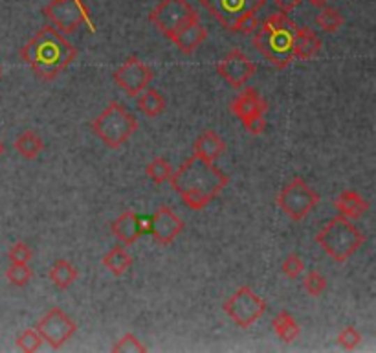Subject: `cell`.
Masks as SVG:
<instances>
[{
    "label": "cell",
    "instance_id": "d6986e66",
    "mask_svg": "<svg viewBox=\"0 0 376 353\" xmlns=\"http://www.w3.org/2000/svg\"><path fill=\"white\" fill-rule=\"evenodd\" d=\"M322 50V39L317 37V34L312 28L297 26L296 37H294V59L308 61L312 57H316Z\"/></svg>",
    "mask_w": 376,
    "mask_h": 353
},
{
    "label": "cell",
    "instance_id": "ffe728a7",
    "mask_svg": "<svg viewBox=\"0 0 376 353\" xmlns=\"http://www.w3.org/2000/svg\"><path fill=\"white\" fill-rule=\"evenodd\" d=\"M334 208L340 212V215L347 219H360L369 212V203H367L360 194L345 189L334 199Z\"/></svg>",
    "mask_w": 376,
    "mask_h": 353
},
{
    "label": "cell",
    "instance_id": "277c9868",
    "mask_svg": "<svg viewBox=\"0 0 376 353\" xmlns=\"http://www.w3.org/2000/svg\"><path fill=\"white\" fill-rule=\"evenodd\" d=\"M314 241L322 247L329 258L338 264H345L347 259H351L361 249L367 238L356 224L351 223V219L336 215L329 219L325 226L316 234Z\"/></svg>",
    "mask_w": 376,
    "mask_h": 353
},
{
    "label": "cell",
    "instance_id": "44dd1931",
    "mask_svg": "<svg viewBox=\"0 0 376 353\" xmlns=\"http://www.w3.org/2000/svg\"><path fill=\"white\" fill-rule=\"evenodd\" d=\"M48 278L59 291H66L75 284V280L80 278V271L75 269V265L68 259H57L50 267Z\"/></svg>",
    "mask_w": 376,
    "mask_h": 353
},
{
    "label": "cell",
    "instance_id": "ac0fdd59",
    "mask_svg": "<svg viewBox=\"0 0 376 353\" xmlns=\"http://www.w3.org/2000/svg\"><path fill=\"white\" fill-rule=\"evenodd\" d=\"M224 151H226V142L223 140V136L211 129L204 131L202 135L195 140L193 154L208 160V162H217L224 154Z\"/></svg>",
    "mask_w": 376,
    "mask_h": 353
},
{
    "label": "cell",
    "instance_id": "8fae6325",
    "mask_svg": "<svg viewBox=\"0 0 376 353\" xmlns=\"http://www.w3.org/2000/svg\"><path fill=\"white\" fill-rule=\"evenodd\" d=\"M114 81L119 89L125 90L127 96L130 98H136L144 92L149 87V83L153 81L154 74L153 70L145 65L144 61L136 57V55H130L127 59L119 65V69L114 72Z\"/></svg>",
    "mask_w": 376,
    "mask_h": 353
},
{
    "label": "cell",
    "instance_id": "d4e9b609",
    "mask_svg": "<svg viewBox=\"0 0 376 353\" xmlns=\"http://www.w3.org/2000/svg\"><path fill=\"white\" fill-rule=\"evenodd\" d=\"M272 326H273L276 335L281 338L283 343H288V344L294 343V340L299 337V333H301L299 324L296 322V319H294L292 315L288 313V311H279L278 317L273 319Z\"/></svg>",
    "mask_w": 376,
    "mask_h": 353
},
{
    "label": "cell",
    "instance_id": "5b68a950",
    "mask_svg": "<svg viewBox=\"0 0 376 353\" xmlns=\"http://www.w3.org/2000/svg\"><path fill=\"white\" fill-rule=\"evenodd\" d=\"M92 131L110 150H119L138 131V120L119 101H110L101 115L92 120Z\"/></svg>",
    "mask_w": 376,
    "mask_h": 353
},
{
    "label": "cell",
    "instance_id": "f35d334b",
    "mask_svg": "<svg viewBox=\"0 0 376 353\" xmlns=\"http://www.w3.org/2000/svg\"><path fill=\"white\" fill-rule=\"evenodd\" d=\"M4 144H2V140H0V157H2V154H4Z\"/></svg>",
    "mask_w": 376,
    "mask_h": 353
},
{
    "label": "cell",
    "instance_id": "f546056e",
    "mask_svg": "<svg viewBox=\"0 0 376 353\" xmlns=\"http://www.w3.org/2000/svg\"><path fill=\"white\" fill-rule=\"evenodd\" d=\"M112 352L114 353H145L147 352V346H145L142 340L134 333H127L119 338L118 343L112 346Z\"/></svg>",
    "mask_w": 376,
    "mask_h": 353
},
{
    "label": "cell",
    "instance_id": "8d00e7d4",
    "mask_svg": "<svg viewBox=\"0 0 376 353\" xmlns=\"http://www.w3.org/2000/svg\"><path fill=\"white\" fill-rule=\"evenodd\" d=\"M273 2H276V4L281 8L283 13H290L294 8H297V6H299V2H301V0H273Z\"/></svg>",
    "mask_w": 376,
    "mask_h": 353
},
{
    "label": "cell",
    "instance_id": "4316f807",
    "mask_svg": "<svg viewBox=\"0 0 376 353\" xmlns=\"http://www.w3.org/2000/svg\"><path fill=\"white\" fill-rule=\"evenodd\" d=\"M147 177L153 180V185L162 186L164 182H167L169 177L173 175V168L169 164L167 160L162 159V157H156L154 160H151L147 164Z\"/></svg>",
    "mask_w": 376,
    "mask_h": 353
},
{
    "label": "cell",
    "instance_id": "5bb4252c",
    "mask_svg": "<svg viewBox=\"0 0 376 353\" xmlns=\"http://www.w3.org/2000/svg\"><path fill=\"white\" fill-rule=\"evenodd\" d=\"M182 219L165 204L158 206V210L153 215V221H151V232H153L154 241L158 245H171L182 234Z\"/></svg>",
    "mask_w": 376,
    "mask_h": 353
},
{
    "label": "cell",
    "instance_id": "603a6c76",
    "mask_svg": "<svg viewBox=\"0 0 376 353\" xmlns=\"http://www.w3.org/2000/svg\"><path fill=\"white\" fill-rule=\"evenodd\" d=\"M17 153L26 160H35L45 150V142L35 131H24L15 140Z\"/></svg>",
    "mask_w": 376,
    "mask_h": 353
},
{
    "label": "cell",
    "instance_id": "83f0119b",
    "mask_svg": "<svg viewBox=\"0 0 376 353\" xmlns=\"http://www.w3.org/2000/svg\"><path fill=\"white\" fill-rule=\"evenodd\" d=\"M6 278L15 287H24L33 278V271H31L28 264H11L8 271H6Z\"/></svg>",
    "mask_w": 376,
    "mask_h": 353
},
{
    "label": "cell",
    "instance_id": "e575fe53",
    "mask_svg": "<svg viewBox=\"0 0 376 353\" xmlns=\"http://www.w3.org/2000/svg\"><path fill=\"white\" fill-rule=\"evenodd\" d=\"M8 258H10L11 264H28L31 258H33V252L24 241H17L13 247L8 252Z\"/></svg>",
    "mask_w": 376,
    "mask_h": 353
},
{
    "label": "cell",
    "instance_id": "1f68e13d",
    "mask_svg": "<svg viewBox=\"0 0 376 353\" xmlns=\"http://www.w3.org/2000/svg\"><path fill=\"white\" fill-rule=\"evenodd\" d=\"M336 343L340 344L343 350H347V352H354L361 343V333L354 326H347V328H343L342 331L338 333Z\"/></svg>",
    "mask_w": 376,
    "mask_h": 353
},
{
    "label": "cell",
    "instance_id": "4dcf8cb0",
    "mask_svg": "<svg viewBox=\"0 0 376 353\" xmlns=\"http://www.w3.org/2000/svg\"><path fill=\"white\" fill-rule=\"evenodd\" d=\"M303 289H305L310 296H319V294H323V291L327 289V278H325L319 271H310V273L305 274V278H303Z\"/></svg>",
    "mask_w": 376,
    "mask_h": 353
},
{
    "label": "cell",
    "instance_id": "f1b7e54d",
    "mask_svg": "<svg viewBox=\"0 0 376 353\" xmlns=\"http://www.w3.org/2000/svg\"><path fill=\"white\" fill-rule=\"evenodd\" d=\"M17 344V348L20 350V352H24V353H35L37 350L43 346V337H40L37 331H35V328H30V329H24L22 333L17 337L15 340Z\"/></svg>",
    "mask_w": 376,
    "mask_h": 353
},
{
    "label": "cell",
    "instance_id": "ba28073f",
    "mask_svg": "<svg viewBox=\"0 0 376 353\" xmlns=\"http://www.w3.org/2000/svg\"><path fill=\"white\" fill-rule=\"evenodd\" d=\"M224 313L228 315L239 328L248 329L261 319L266 311V302L252 291V287L243 285L230 296L223 305Z\"/></svg>",
    "mask_w": 376,
    "mask_h": 353
},
{
    "label": "cell",
    "instance_id": "9a60e30c",
    "mask_svg": "<svg viewBox=\"0 0 376 353\" xmlns=\"http://www.w3.org/2000/svg\"><path fill=\"white\" fill-rule=\"evenodd\" d=\"M230 110H232L233 115L237 116L241 122H244V120L252 118V116L264 115L268 110V103L266 100H262L261 94H259L253 87H246V89L239 92L235 100H232Z\"/></svg>",
    "mask_w": 376,
    "mask_h": 353
},
{
    "label": "cell",
    "instance_id": "74e56055",
    "mask_svg": "<svg viewBox=\"0 0 376 353\" xmlns=\"http://www.w3.org/2000/svg\"><path fill=\"white\" fill-rule=\"evenodd\" d=\"M329 2H331V0H310V4L314 6V8H319V10L329 6Z\"/></svg>",
    "mask_w": 376,
    "mask_h": 353
},
{
    "label": "cell",
    "instance_id": "7c38bea8",
    "mask_svg": "<svg viewBox=\"0 0 376 353\" xmlns=\"http://www.w3.org/2000/svg\"><path fill=\"white\" fill-rule=\"evenodd\" d=\"M255 72H257V66L253 65V61H250V57L239 48H233L217 63V74L226 83L232 85L233 89H243L244 85L255 75Z\"/></svg>",
    "mask_w": 376,
    "mask_h": 353
},
{
    "label": "cell",
    "instance_id": "2e32d148",
    "mask_svg": "<svg viewBox=\"0 0 376 353\" xmlns=\"http://www.w3.org/2000/svg\"><path fill=\"white\" fill-rule=\"evenodd\" d=\"M110 232L123 247H130V245H134L140 239V236L144 232V226L140 223L138 214L134 210H127V212L119 214L112 221Z\"/></svg>",
    "mask_w": 376,
    "mask_h": 353
},
{
    "label": "cell",
    "instance_id": "cb8c5ba5",
    "mask_svg": "<svg viewBox=\"0 0 376 353\" xmlns=\"http://www.w3.org/2000/svg\"><path fill=\"white\" fill-rule=\"evenodd\" d=\"M138 101V110H142L147 118H156L165 110V100L164 96L160 94L158 90L154 89H145L140 96H136Z\"/></svg>",
    "mask_w": 376,
    "mask_h": 353
},
{
    "label": "cell",
    "instance_id": "3957f363",
    "mask_svg": "<svg viewBox=\"0 0 376 353\" xmlns=\"http://www.w3.org/2000/svg\"><path fill=\"white\" fill-rule=\"evenodd\" d=\"M297 24L287 13H273L268 17L253 35V48L264 55V59L276 69H287L294 63V37Z\"/></svg>",
    "mask_w": 376,
    "mask_h": 353
},
{
    "label": "cell",
    "instance_id": "4fadbf2b",
    "mask_svg": "<svg viewBox=\"0 0 376 353\" xmlns=\"http://www.w3.org/2000/svg\"><path fill=\"white\" fill-rule=\"evenodd\" d=\"M200 4L230 31L239 17L261 10L264 0H200Z\"/></svg>",
    "mask_w": 376,
    "mask_h": 353
},
{
    "label": "cell",
    "instance_id": "7402d4cb",
    "mask_svg": "<svg viewBox=\"0 0 376 353\" xmlns=\"http://www.w3.org/2000/svg\"><path fill=\"white\" fill-rule=\"evenodd\" d=\"M101 264L112 276H123L133 267V256L127 252L125 247L118 245V247H112L109 252H105Z\"/></svg>",
    "mask_w": 376,
    "mask_h": 353
},
{
    "label": "cell",
    "instance_id": "ab89813d",
    "mask_svg": "<svg viewBox=\"0 0 376 353\" xmlns=\"http://www.w3.org/2000/svg\"><path fill=\"white\" fill-rule=\"evenodd\" d=\"M0 78H2V66H0Z\"/></svg>",
    "mask_w": 376,
    "mask_h": 353
},
{
    "label": "cell",
    "instance_id": "e0dca14e",
    "mask_svg": "<svg viewBox=\"0 0 376 353\" xmlns=\"http://www.w3.org/2000/svg\"><path fill=\"white\" fill-rule=\"evenodd\" d=\"M206 39H208V30H206V26H204L202 22H200V19L197 17V19L191 20L180 34L174 35L173 43L182 54L189 55L193 54Z\"/></svg>",
    "mask_w": 376,
    "mask_h": 353
},
{
    "label": "cell",
    "instance_id": "836d02e7",
    "mask_svg": "<svg viewBox=\"0 0 376 353\" xmlns=\"http://www.w3.org/2000/svg\"><path fill=\"white\" fill-rule=\"evenodd\" d=\"M259 28V19L257 11H252V13H244L243 17H239L237 22L232 26V34H252Z\"/></svg>",
    "mask_w": 376,
    "mask_h": 353
},
{
    "label": "cell",
    "instance_id": "d590c367",
    "mask_svg": "<svg viewBox=\"0 0 376 353\" xmlns=\"http://www.w3.org/2000/svg\"><path fill=\"white\" fill-rule=\"evenodd\" d=\"M243 125H244V129H246L248 133L253 136L262 135V133L266 131V120H264V115L252 116V118L244 120Z\"/></svg>",
    "mask_w": 376,
    "mask_h": 353
},
{
    "label": "cell",
    "instance_id": "6da1fadb",
    "mask_svg": "<svg viewBox=\"0 0 376 353\" xmlns=\"http://www.w3.org/2000/svg\"><path fill=\"white\" fill-rule=\"evenodd\" d=\"M169 182L188 208L200 212L230 185V177L220 171L215 162L191 154L176 171H173Z\"/></svg>",
    "mask_w": 376,
    "mask_h": 353
},
{
    "label": "cell",
    "instance_id": "9c48e42d",
    "mask_svg": "<svg viewBox=\"0 0 376 353\" xmlns=\"http://www.w3.org/2000/svg\"><path fill=\"white\" fill-rule=\"evenodd\" d=\"M45 17L63 35L75 34L84 22L92 28L89 11L81 4V0H52L46 4Z\"/></svg>",
    "mask_w": 376,
    "mask_h": 353
},
{
    "label": "cell",
    "instance_id": "52a82bcc",
    "mask_svg": "<svg viewBox=\"0 0 376 353\" xmlns=\"http://www.w3.org/2000/svg\"><path fill=\"white\" fill-rule=\"evenodd\" d=\"M197 11L188 0H162L149 15V20L158 28L169 41L197 19Z\"/></svg>",
    "mask_w": 376,
    "mask_h": 353
},
{
    "label": "cell",
    "instance_id": "d6a6232c",
    "mask_svg": "<svg viewBox=\"0 0 376 353\" xmlns=\"http://www.w3.org/2000/svg\"><path fill=\"white\" fill-rule=\"evenodd\" d=\"M281 269H283V274H285L287 278L296 280V278H299V276L303 274V271H305V261L299 258V254L292 252V254H288L287 258L283 259Z\"/></svg>",
    "mask_w": 376,
    "mask_h": 353
},
{
    "label": "cell",
    "instance_id": "8992f818",
    "mask_svg": "<svg viewBox=\"0 0 376 353\" xmlns=\"http://www.w3.org/2000/svg\"><path fill=\"white\" fill-rule=\"evenodd\" d=\"M317 203H319V195L301 177H294L278 195L279 208L287 217L292 219L294 223L307 219L314 212Z\"/></svg>",
    "mask_w": 376,
    "mask_h": 353
},
{
    "label": "cell",
    "instance_id": "30bf717a",
    "mask_svg": "<svg viewBox=\"0 0 376 353\" xmlns=\"http://www.w3.org/2000/svg\"><path fill=\"white\" fill-rule=\"evenodd\" d=\"M35 331L43 337V343L48 344L50 348L61 350L74 337L77 331V324L70 319L63 309L54 308L35 324Z\"/></svg>",
    "mask_w": 376,
    "mask_h": 353
},
{
    "label": "cell",
    "instance_id": "7a4b0ae2",
    "mask_svg": "<svg viewBox=\"0 0 376 353\" xmlns=\"http://www.w3.org/2000/svg\"><path fill=\"white\" fill-rule=\"evenodd\" d=\"M20 57L40 81H54L74 63L77 50L57 28L46 24L20 48Z\"/></svg>",
    "mask_w": 376,
    "mask_h": 353
},
{
    "label": "cell",
    "instance_id": "484cf974",
    "mask_svg": "<svg viewBox=\"0 0 376 353\" xmlns=\"http://www.w3.org/2000/svg\"><path fill=\"white\" fill-rule=\"evenodd\" d=\"M316 22L323 31L334 34V31H338L342 28L345 19H343V15L336 10V8L325 6V8H322V11H319V15L316 17Z\"/></svg>",
    "mask_w": 376,
    "mask_h": 353
}]
</instances>
